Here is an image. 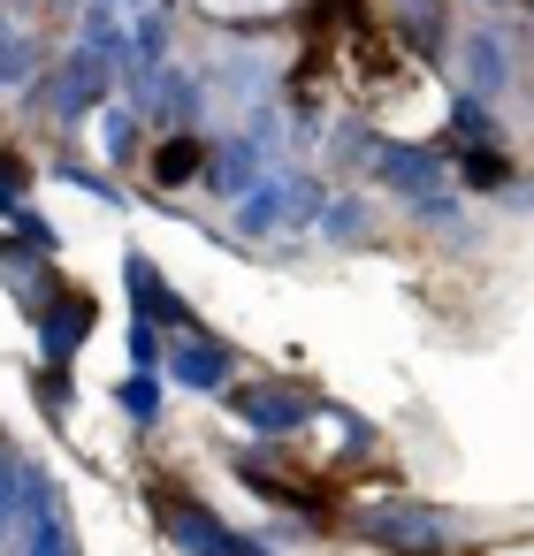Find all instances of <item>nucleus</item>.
Returning <instances> with one entry per match:
<instances>
[{"label": "nucleus", "instance_id": "nucleus-6", "mask_svg": "<svg viewBox=\"0 0 534 556\" xmlns=\"http://www.w3.org/2000/svg\"><path fill=\"white\" fill-rule=\"evenodd\" d=\"M405 31H412V47H443V16H435V0H405Z\"/></svg>", "mask_w": 534, "mask_h": 556}, {"label": "nucleus", "instance_id": "nucleus-3", "mask_svg": "<svg viewBox=\"0 0 534 556\" xmlns=\"http://www.w3.org/2000/svg\"><path fill=\"white\" fill-rule=\"evenodd\" d=\"M374 161H382V176H389V184H405L412 199H427V184H435V168H427L420 153H405V146H382Z\"/></svg>", "mask_w": 534, "mask_h": 556}, {"label": "nucleus", "instance_id": "nucleus-2", "mask_svg": "<svg viewBox=\"0 0 534 556\" xmlns=\"http://www.w3.org/2000/svg\"><path fill=\"white\" fill-rule=\"evenodd\" d=\"M237 412H245L252 427H268V434H283V427H298V419H306V404H298V396H268V389H260V396L245 389V396H237Z\"/></svg>", "mask_w": 534, "mask_h": 556}, {"label": "nucleus", "instance_id": "nucleus-4", "mask_svg": "<svg viewBox=\"0 0 534 556\" xmlns=\"http://www.w3.org/2000/svg\"><path fill=\"white\" fill-rule=\"evenodd\" d=\"M176 374H184V381H199V389H214V381L229 374V358H222L214 343H184V351H176Z\"/></svg>", "mask_w": 534, "mask_h": 556}, {"label": "nucleus", "instance_id": "nucleus-1", "mask_svg": "<svg viewBox=\"0 0 534 556\" xmlns=\"http://www.w3.org/2000/svg\"><path fill=\"white\" fill-rule=\"evenodd\" d=\"M367 533L405 541V548H435V541H443V526H435V518H420V510H382V518H367Z\"/></svg>", "mask_w": 534, "mask_h": 556}, {"label": "nucleus", "instance_id": "nucleus-5", "mask_svg": "<svg viewBox=\"0 0 534 556\" xmlns=\"http://www.w3.org/2000/svg\"><path fill=\"white\" fill-rule=\"evenodd\" d=\"M131 290H138V298L153 305V320H184V305H176V298L161 290V275H153L146 260H131Z\"/></svg>", "mask_w": 534, "mask_h": 556}]
</instances>
